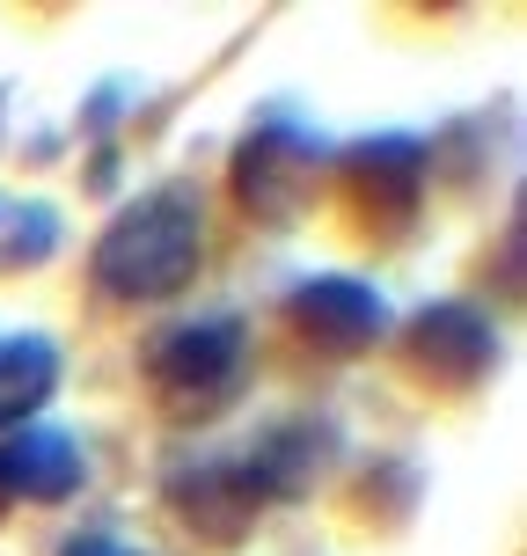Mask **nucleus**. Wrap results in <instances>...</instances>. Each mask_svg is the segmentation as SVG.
<instances>
[{"label":"nucleus","mask_w":527,"mask_h":556,"mask_svg":"<svg viewBox=\"0 0 527 556\" xmlns=\"http://www.w3.org/2000/svg\"><path fill=\"white\" fill-rule=\"evenodd\" d=\"M198 256H205L198 205L184 191H154L103 227L88 271H96V293H111V301H168L198 278Z\"/></svg>","instance_id":"obj_1"},{"label":"nucleus","mask_w":527,"mask_h":556,"mask_svg":"<svg viewBox=\"0 0 527 556\" xmlns=\"http://www.w3.org/2000/svg\"><path fill=\"white\" fill-rule=\"evenodd\" d=\"M250 352H242V323H176L147 344V389L168 417H213L242 395Z\"/></svg>","instance_id":"obj_2"},{"label":"nucleus","mask_w":527,"mask_h":556,"mask_svg":"<svg viewBox=\"0 0 527 556\" xmlns=\"http://www.w3.org/2000/svg\"><path fill=\"white\" fill-rule=\"evenodd\" d=\"M403 344H411V366L432 381V389H476V381L499 366V330H491L469 301L417 307Z\"/></svg>","instance_id":"obj_3"},{"label":"nucleus","mask_w":527,"mask_h":556,"mask_svg":"<svg viewBox=\"0 0 527 556\" xmlns=\"http://www.w3.org/2000/svg\"><path fill=\"white\" fill-rule=\"evenodd\" d=\"M286 315H293V330H301L315 352H330V359H352V352H366L374 337L389 330V301H381L366 278H308V286H293Z\"/></svg>","instance_id":"obj_4"},{"label":"nucleus","mask_w":527,"mask_h":556,"mask_svg":"<svg viewBox=\"0 0 527 556\" xmlns=\"http://www.w3.org/2000/svg\"><path fill=\"white\" fill-rule=\"evenodd\" d=\"M308 184H315V147L293 125H256L235 154V198L256 220H293Z\"/></svg>","instance_id":"obj_5"},{"label":"nucleus","mask_w":527,"mask_h":556,"mask_svg":"<svg viewBox=\"0 0 527 556\" xmlns=\"http://www.w3.org/2000/svg\"><path fill=\"white\" fill-rule=\"evenodd\" d=\"M168 505H176L205 542H235V534L272 505V483H264L256 462H213V469L176 476V483H168Z\"/></svg>","instance_id":"obj_6"},{"label":"nucleus","mask_w":527,"mask_h":556,"mask_svg":"<svg viewBox=\"0 0 527 556\" xmlns=\"http://www.w3.org/2000/svg\"><path fill=\"white\" fill-rule=\"evenodd\" d=\"M344 184H352V198H360L366 213L381 227L411 220L417 198H425V147L417 139H360L352 154H344Z\"/></svg>","instance_id":"obj_7"},{"label":"nucleus","mask_w":527,"mask_h":556,"mask_svg":"<svg viewBox=\"0 0 527 556\" xmlns=\"http://www.w3.org/2000/svg\"><path fill=\"white\" fill-rule=\"evenodd\" d=\"M0 469H8V491L37 505H59L81 491V446L52 432V425H23L15 440L0 446Z\"/></svg>","instance_id":"obj_8"},{"label":"nucleus","mask_w":527,"mask_h":556,"mask_svg":"<svg viewBox=\"0 0 527 556\" xmlns=\"http://www.w3.org/2000/svg\"><path fill=\"white\" fill-rule=\"evenodd\" d=\"M59 389L52 337H0V432H23Z\"/></svg>","instance_id":"obj_9"},{"label":"nucleus","mask_w":527,"mask_h":556,"mask_svg":"<svg viewBox=\"0 0 527 556\" xmlns=\"http://www.w3.org/2000/svg\"><path fill=\"white\" fill-rule=\"evenodd\" d=\"M59 235H66L59 205H45V198H0V271L45 264L59 250Z\"/></svg>","instance_id":"obj_10"},{"label":"nucleus","mask_w":527,"mask_h":556,"mask_svg":"<svg viewBox=\"0 0 527 556\" xmlns=\"http://www.w3.org/2000/svg\"><path fill=\"white\" fill-rule=\"evenodd\" d=\"M59 556H133V549H125L117 534H74V542H66Z\"/></svg>","instance_id":"obj_11"},{"label":"nucleus","mask_w":527,"mask_h":556,"mask_svg":"<svg viewBox=\"0 0 527 556\" xmlns=\"http://www.w3.org/2000/svg\"><path fill=\"white\" fill-rule=\"evenodd\" d=\"M8 505H15V491H8V469H0V520H8Z\"/></svg>","instance_id":"obj_12"}]
</instances>
